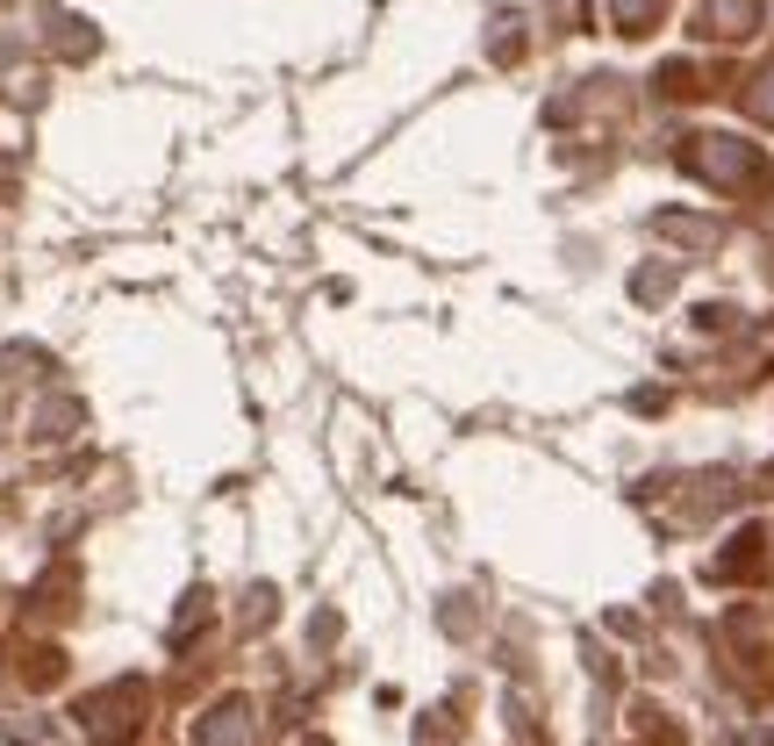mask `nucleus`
<instances>
[{
	"instance_id": "6",
	"label": "nucleus",
	"mask_w": 774,
	"mask_h": 746,
	"mask_svg": "<svg viewBox=\"0 0 774 746\" xmlns=\"http://www.w3.org/2000/svg\"><path fill=\"white\" fill-rule=\"evenodd\" d=\"M653 230H660V237H674V244H688V252H717V244H724V223H717V216L660 209V216H653Z\"/></svg>"
},
{
	"instance_id": "8",
	"label": "nucleus",
	"mask_w": 774,
	"mask_h": 746,
	"mask_svg": "<svg viewBox=\"0 0 774 746\" xmlns=\"http://www.w3.org/2000/svg\"><path fill=\"white\" fill-rule=\"evenodd\" d=\"M667 22V0H610V29L617 36H653Z\"/></svg>"
},
{
	"instance_id": "4",
	"label": "nucleus",
	"mask_w": 774,
	"mask_h": 746,
	"mask_svg": "<svg viewBox=\"0 0 774 746\" xmlns=\"http://www.w3.org/2000/svg\"><path fill=\"white\" fill-rule=\"evenodd\" d=\"M767 546H774L767 524H739V531L724 538V553L710 560V574H717V582H760V574H767Z\"/></svg>"
},
{
	"instance_id": "2",
	"label": "nucleus",
	"mask_w": 774,
	"mask_h": 746,
	"mask_svg": "<svg viewBox=\"0 0 774 746\" xmlns=\"http://www.w3.org/2000/svg\"><path fill=\"white\" fill-rule=\"evenodd\" d=\"M144 704H151L144 682H115V689L86 696L79 718H86V732H94L101 746H130V739H137V725H144Z\"/></svg>"
},
{
	"instance_id": "7",
	"label": "nucleus",
	"mask_w": 774,
	"mask_h": 746,
	"mask_svg": "<svg viewBox=\"0 0 774 746\" xmlns=\"http://www.w3.org/2000/svg\"><path fill=\"white\" fill-rule=\"evenodd\" d=\"M653 94H660V101H703V94H710V72L696 65V58H667V65L653 72Z\"/></svg>"
},
{
	"instance_id": "14",
	"label": "nucleus",
	"mask_w": 774,
	"mask_h": 746,
	"mask_svg": "<svg viewBox=\"0 0 774 746\" xmlns=\"http://www.w3.org/2000/svg\"><path fill=\"white\" fill-rule=\"evenodd\" d=\"M302 746H323V739H302Z\"/></svg>"
},
{
	"instance_id": "5",
	"label": "nucleus",
	"mask_w": 774,
	"mask_h": 746,
	"mask_svg": "<svg viewBox=\"0 0 774 746\" xmlns=\"http://www.w3.org/2000/svg\"><path fill=\"white\" fill-rule=\"evenodd\" d=\"M251 739H258V718L244 696H223V704H208L194 718V746H251Z\"/></svg>"
},
{
	"instance_id": "12",
	"label": "nucleus",
	"mask_w": 774,
	"mask_h": 746,
	"mask_svg": "<svg viewBox=\"0 0 774 746\" xmlns=\"http://www.w3.org/2000/svg\"><path fill=\"white\" fill-rule=\"evenodd\" d=\"M22 675H29L36 689H51V682L65 675V653H51V646H44V653H29V668H22Z\"/></svg>"
},
{
	"instance_id": "9",
	"label": "nucleus",
	"mask_w": 774,
	"mask_h": 746,
	"mask_svg": "<svg viewBox=\"0 0 774 746\" xmlns=\"http://www.w3.org/2000/svg\"><path fill=\"white\" fill-rule=\"evenodd\" d=\"M739 108H746L753 122H767V130H774V65H767V72H753V80L739 87Z\"/></svg>"
},
{
	"instance_id": "3",
	"label": "nucleus",
	"mask_w": 774,
	"mask_h": 746,
	"mask_svg": "<svg viewBox=\"0 0 774 746\" xmlns=\"http://www.w3.org/2000/svg\"><path fill=\"white\" fill-rule=\"evenodd\" d=\"M760 22H767V0H703L696 8V36H710V44H746V36H760Z\"/></svg>"
},
{
	"instance_id": "13",
	"label": "nucleus",
	"mask_w": 774,
	"mask_h": 746,
	"mask_svg": "<svg viewBox=\"0 0 774 746\" xmlns=\"http://www.w3.org/2000/svg\"><path fill=\"white\" fill-rule=\"evenodd\" d=\"M696 323H703V330H732V309H724V302H710V309H696Z\"/></svg>"
},
{
	"instance_id": "1",
	"label": "nucleus",
	"mask_w": 774,
	"mask_h": 746,
	"mask_svg": "<svg viewBox=\"0 0 774 746\" xmlns=\"http://www.w3.org/2000/svg\"><path fill=\"white\" fill-rule=\"evenodd\" d=\"M681 166L703 187L717 194H746L753 180H767V151L746 137H724V130H703V137H681Z\"/></svg>"
},
{
	"instance_id": "11",
	"label": "nucleus",
	"mask_w": 774,
	"mask_h": 746,
	"mask_svg": "<svg viewBox=\"0 0 774 746\" xmlns=\"http://www.w3.org/2000/svg\"><path fill=\"white\" fill-rule=\"evenodd\" d=\"M208 617H216V603H208V596H187V610H180V617H172V646H187L194 632L208 625Z\"/></svg>"
},
{
	"instance_id": "10",
	"label": "nucleus",
	"mask_w": 774,
	"mask_h": 746,
	"mask_svg": "<svg viewBox=\"0 0 774 746\" xmlns=\"http://www.w3.org/2000/svg\"><path fill=\"white\" fill-rule=\"evenodd\" d=\"M631 295H638V302H667V295H674V259H667V266H646V273H631Z\"/></svg>"
}]
</instances>
